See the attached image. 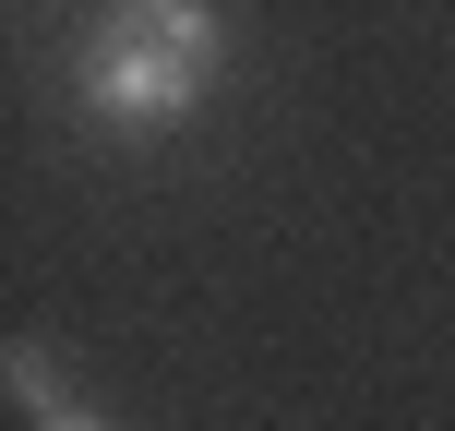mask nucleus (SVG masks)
Wrapping results in <instances>:
<instances>
[{
	"label": "nucleus",
	"instance_id": "nucleus-1",
	"mask_svg": "<svg viewBox=\"0 0 455 431\" xmlns=\"http://www.w3.org/2000/svg\"><path fill=\"white\" fill-rule=\"evenodd\" d=\"M228 72V24L216 0H108L84 24V60H72V96H84L108 132H180Z\"/></svg>",
	"mask_w": 455,
	"mask_h": 431
},
{
	"label": "nucleus",
	"instance_id": "nucleus-2",
	"mask_svg": "<svg viewBox=\"0 0 455 431\" xmlns=\"http://www.w3.org/2000/svg\"><path fill=\"white\" fill-rule=\"evenodd\" d=\"M12 408L60 419V360H48V347H12Z\"/></svg>",
	"mask_w": 455,
	"mask_h": 431
},
{
	"label": "nucleus",
	"instance_id": "nucleus-3",
	"mask_svg": "<svg viewBox=\"0 0 455 431\" xmlns=\"http://www.w3.org/2000/svg\"><path fill=\"white\" fill-rule=\"evenodd\" d=\"M36 431H108V419H96V408H60V419H36Z\"/></svg>",
	"mask_w": 455,
	"mask_h": 431
}]
</instances>
